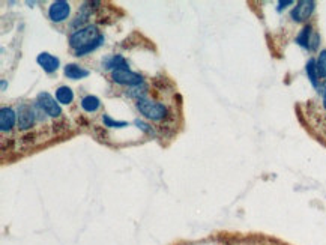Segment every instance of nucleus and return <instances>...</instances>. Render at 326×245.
<instances>
[{"label": "nucleus", "mask_w": 326, "mask_h": 245, "mask_svg": "<svg viewBox=\"0 0 326 245\" xmlns=\"http://www.w3.org/2000/svg\"><path fill=\"white\" fill-rule=\"evenodd\" d=\"M102 34H99V30L97 29V26H86V27H80L75 32H72L69 36V47L74 48V51L81 50L84 47H87L89 44L95 42L99 36Z\"/></svg>", "instance_id": "f257e3e1"}, {"label": "nucleus", "mask_w": 326, "mask_h": 245, "mask_svg": "<svg viewBox=\"0 0 326 245\" xmlns=\"http://www.w3.org/2000/svg\"><path fill=\"white\" fill-rule=\"evenodd\" d=\"M137 110L149 120H163L167 117L168 114V108L161 103H155V101H151L147 98H137V103H135Z\"/></svg>", "instance_id": "f03ea898"}, {"label": "nucleus", "mask_w": 326, "mask_h": 245, "mask_svg": "<svg viewBox=\"0 0 326 245\" xmlns=\"http://www.w3.org/2000/svg\"><path fill=\"white\" fill-rule=\"evenodd\" d=\"M36 104L38 107L47 113L50 117H59L62 114V108H61V104L57 103L56 98H53L48 92H41L38 94L36 97Z\"/></svg>", "instance_id": "7ed1b4c3"}, {"label": "nucleus", "mask_w": 326, "mask_h": 245, "mask_svg": "<svg viewBox=\"0 0 326 245\" xmlns=\"http://www.w3.org/2000/svg\"><path fill=\"white\" fill-rule=\"evenodd\" d=\"M111 80L122 86H140L143 84V77L131 70L111 71Z\"/></svg>", "instance_id": "20e7f679"}, {"label": "nucleus", "mask_w": 326, "mask_h": 245, "mask_svg": "<svg viewBox=\"0 0 326 245\" xmlns=\"http://www.w3.org/2000/svg\"><path fill=\"white\" fill-rule=\"evenodd\" d=\"M314 8H316V3L311 2V0H301L296 3L292 12H290V17L292 20L296 23H302V21H307L311 14L314 12Z\"/></svg>", "instance_id": "39448f33"}, {"label": "nucleus", "mask_w": 326, "mask_h": 245, "mask_svg": "<svg viewBox=\"0 0 326 245\" xmlns=\"http://www.w3.org/2000/svg\"><path fill=\"white\" fill-rule=\"evenodd\" d=\"M71 14V6L65 0H56L48 8V18L54 23H62Z\"/></svg>", "instance_id": "423d86ee"}, {"label": "nucleus", "mask_w": 326, "mask_h": 245, "mask_svg": "<svg viewBox=\"0 0 326 245\" xmlns=\"http://www.w3.org/2000/svg\"><path fill=\"white\" fill-rule=\"evenodd\" d=\"M17 116H18V120H17V124H18V130L26 131V130H29V128H32L33 122H35V113H33V108L31 107V105H27V104L20 105Z\"/></svg>", "instance_id": "0eeeda50"}, {"label": "nucleus", "mask_w": 326, "mask_h": 245, "mask_svg": "<svg viewBox=\"0 0 326 245\" xmlns=\"http://www.w3.org/2000/svg\"><path fill=\"white\" fill-rule=\"evenodd\" d=\"M17 120H18V116L11 107H2V110H0V130H2V133L11 131L14 128V125L17 124Z\"/></svg>", "instance_id": "6e6552de"}, {"label": "nucleus", "mask_w": 326, "mask_h": 245, "mask_svg": "<svg viewBox=\"0 0 326 245\" xmlns=\"http://www.w3.org/2000/svg\"><path fill=\"white\" fill-rule=\"evenodd\" d=\"M36 62H38V65L45 71L47 74L56 72V71L59 70V65H61V62H59V59L56 56H53L50 53H45V51L41 53V54H38Z\"/></svg>", "instance_id": "1a4fd4ad"}, {"label": "nucleus", "mask_w": 326, "mask_h": 245, "mask_svg": "<svg viewBox=\"0 0 326 245\" xmlns=\"http://www.w3.org/2000/svg\"><path fill=\"white\" fill-rule=\"evenodd\" d=\"M102 67L105 70L117 71V70H130L127 60L121 54H108L102 59Z\"/></svg>", "instance_id": "9d476101"}, {"label": "nucleus", "mask_w": 326, "mask_h": 245, "mask_svg": "<svg viewBox=\"0 0 326 245\" xmlns=\"http://www.w3.org/2000/svg\"><path fill=\"white\" fill-rule=\"evenodd\" d=\"M64 72H65L66 77L71 78V80H81V78H86L91 74L89 70H84L80 65H75V64H68Z\"/></svg>", "instance_id": "9b49d317"}, {"label": "nucleus", "mask_w": 326, "mask_h": 245, "mask_svg": "<svg viewBox=\"0 0 326 245\" xmlns=\"http://www.w3.org/2000/svg\"><path fill=\"white\" fill-rule=\"evenodd\" d=\"M56 100L62 105H69L74 101V90L69 86H61L56 89Z\"/></svg>", "instance_id": "f8f14e48"}, {"label": "nucleus", "mask_w": 326, "mask_h": 245, "mask_svg": "<svg viewBox=\"0 0 326 245\" xmlns=\"http://www.w3.org/2000/svg\"><path fill=\"white\" fill-rule=\"evenodd\" d=\"M99 107H101V101L95 95H86L81 100V108L87 113H95L97 110H99Z\"/></svg>", "instance_id": "ddd939ff"}, {"label": "nucleus", "mask_w": 326, "mask_h": 245, "mask_svg": "<svg viewBox=\"0 0 326 245\" xmlns=\"http://www.w3.org/2000/svg\"><path fill=\"white\" fill-rule=\"evenodd\" d=\"M305 70H307V75H308L311 84L317 89V87H319V80H320V77H319L317 67H316V59H310V60L307 62V68H305Z\"/></svg>", "instance_id": "4468645a"}, {"label": "nucleus", "mask_w": 326, "mask_h": 245, "mask_svg": "<svg viewBox=\"0 0 326 245\" xmlns=\"http://www.w3.org/2000/svg\"><path fill=\"white\" fill-rule=\"evenodd\" d=\"M313 27L311 26H305L301 32H299V35L296 38V42L302 47V48H310V41H311V36H313Z\"/></svg>", "instance_id": "2eb2a0df"}, {"label": "nucleus", "mask_w": 326, "mask_h": 245, "mask_svg": "<svg viewBox=\"0 0 326 245\" xmlns=\"http://www.w3.org/2000/svg\"><path fill=\"white\" fill-rule=\"evenodd\" d=\"M104 41H105V38H104V35H101L95 42H92V44H89L87 47H84V48H81V50H77V51H74V53H75V56H77V57L86 56V54H89V53H92V51L98 50L99 47L104 44Z\"/></svg>", "instance_id": "dca6fc26"}, {"label": "nucleus", "mask_w": 326, "mask_h": 245, "mask_svg": "<svg viewBox=\"0 0 326 245\" xmlns=\"http://www.w3.org/2000/svg\"><path fill=\"white\" fill-rule=\"evenodd\" d=\"M102 122H104V127H107V128H125V127H128V122H125V120H114L108 114H102Z\"/></svg>", "instance_id": "f3484780"}, {"label": "nucleus", "mask_w": 326, "mask_h": 245, "mask_svg": "<svg viewBox=\"0 0 326 245\" xmlns=\"http://www.w3.org/2000/svg\"><path fill=\"white\" fill-rule=\"evenodd\" d=\"M316 67L320 78H326V50H322L319 57L316 59Z\"/></svg>", "instance_id": "a211bd4d"}, {"label": "nucleus", "mask_w": 326, "mask_h": 245, "mask_svg": "<svg viewBox=\"0 0 326 245\" xmlns=\"http://www.w3.org/2000/svg\"><path fill=\"white\" fill-rule=\"evenodd\" d=\"M134 124H135L141 131H144V133H147V134H151V136H154V134H155L154 128H152L151 125H147L146 122H143V120H140V119H135V120H134Z\"/></svg>", "instance_id": "6ab92c4d"}, {"label": "nucleus", "mask_w": 326, "mask_h": 245, "mask_svg": "<svg viewBox=\"0 0 326 245\" xmlns=\"http://www.w3.org/2000/svg\"><path fill=\"white\" fill-rule=\"evenodd\" d=\"M319 44H320V36L319 34H313L311 36V41H310V48L308 50H311V51H316L317 50V47H319Z\"/></svg>", "instance_id": "aec40b11"}, {"label": "nucleus", "mask_w": 326, "mask_h": 245, "mask_svg": "<svg viewBox=\"0 0 326 245\" xmlns=\"http://www.w3.org/2000/svg\"><path fill=\"white\" fill-rule=\"evenodd\" d=\"M293 2L292 0H284V2H278V11H281L283 8H286V6H289V5H292Z\"/></svg>", "instance_id": "412c9836"}, {"label": "nucleus", "mask_w": 326, "mask_h": 245, "mask_svg": "<svg viewBox=\"0 0 326 245\" xmlns=\"http://www.w3.org/2000/svg\"><path fill=\"white\" fill-rule=\"evenodd\" d=\"M6 87H8V83H6V80H2V90H6Z\"/></svg>", "instance_id": "4be33fe9"}, {"label": "nucleus", "mask_w": 326, "mask_h": 245, "mask_svg": "<svg viewBox=\"0 0 326 245\" xmlns=\"http://www.w3.org/2000/svg\"><path fill=\"white\" fill-rule=\"evenodd\" d=\"M323 107L326 110V86H325V92H323Z\"/></svg>", "instance_id": "5701e85b"}]
</instances>
